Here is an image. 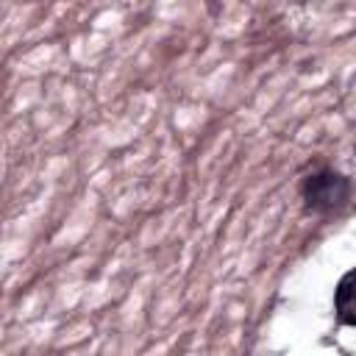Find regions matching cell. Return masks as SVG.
<instances>
[{
	"label": "cell",
	"mask_w": 356,
	"mask_h": 356,
	"mask_svg": "<svg viewBox=\"0 0 356 356\" xmlns=\"http://www.w3.org/2000/svg\"><path fill=\"white\" fill-rule=\"evenodd\" d=\"M334 312L339 325L353 328L356 325V309H353V273H345L334 289Z\"/></svg>",
	"instance_id": "cell-2"
},
{
	"label": "cell",
	"mask_w": 356,
	"mask_h": 356,
	"mask_svg": "<svg viewBox=\"0 0 356 356\" xmlns=\"http://www.w3.org/2000/svg\"><path fill=\"white\" fill-rule=\"evenodd\" d=\"M300 200L312 214H339L350 203V178L328 164H317L300 178Z\"/></svg>",
	"instance_id": "cell-1"
}]
</instances>
